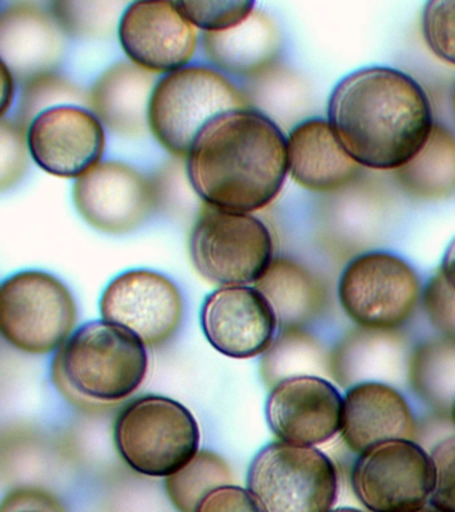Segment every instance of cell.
Instances as JSON below:
<instances>
[{
    "instance_id": "6da1fadb",
    "label": "cell",
    "mask_w": 455,
    "mask_h": 512,
    "mask_svg": "<svg viewBox=\"0 0 455 512\" xmlns=\"http://www.w3.org/2000/svg\"><path fill=\"white\" fill-rule=\"evenodd\" d=\"M331 130L361 167L397 171L409 163L435 126L421 84L390 67L351 72L327 104Z\"/></svg>"
},
{
    "instance_id": "7a4b0ae2",
    "label": "cell",
    "mask_w": 455,
    "mask_h": 512,
    "mask_svg": "<svg viewBox=\"0 0 455 512\" xmlns=\"http://www.w3.org/2000/svg\"><path fill=\"white\" fill-rule=\"evenodd\" d=\"M186 170L207 206L250 214L270 206L281 192L289 174L287 140L261 112H225L195 139Z\"/></svg>"
},
{
    "instance_id": "3957f363",
    "label": "cell",
    "mask_w": 455,
    "mask_h": 512,
    "mask_svg": "<svg viewBox=\"0 0 455 512\" xmlns=\"http://www.w3.org/2000/svg\"><path fill=\"white\" fill-rule=\"evenodd\" d=\"M149 370L145 344L117 324L95 320L70 336L53 360V380L74 406L99 410L141 387Z\"/></svg>"
},
{
    "instance_id": "277c9868",
    "label": "cell",
    "mask_w": 455,
    "mask_h": 512,
    "mask_svg": "<svg viewBox=\"0 0 455 512\" xmlns=\"http://www.w3.org/2000/svg\"><path fill=\"white\" fill-rule=\"evenodd\" d=\"M114 439L119 455L134 471L167 478L198 454L201 431L193 412L182 403L147 395L123 408Z\"/></svg>"
},
{
    "instance_id": "5b68a950",
    "label": "cell",
    "mask_w": 455,
    "mask_h": 512,
    "mask_svg": "<svg viewBox=\"0 0 455 512\" xmlns=\"http://www.w3.org/2000/svg\"><path fill=\"white\" fill-rule=\"evenodd\" d=\"M249 107L245 94L219 72L185 67L167 74L155 86L149 127L167 151L185 158L207 123L225 112Z\"/></svg>"
},
{
    "instance_id": "8992f818",
    "label": "cell",
    "mask_w": 455,
    "mask_h": 512,
    "mask_svg": "<svg viewBox=\"0 0 455 512\" xmlns=\"http://www.w3.org/2000/svg\"><path fill=\"white\" fill-rule=\"evenodd\" d=\"M195 270L222 287L257 283L274 260L273 236L257 216L202 207L190 234Z\"/></svg>"
},
{
    "instance_id": "52a82bcc",
    "label": "cell",
    "mask_w": 455,
    "mask_h": 512,
    "mask_svg": "<svg viewBox=\"0 0 455 512\" xmlns=\"http://www.w3.org/2000/svg\"><path fill=\"white\" fill-rule=\"evenodd\" d=\"M247 488L263 512H331L339 475L325 452L279 440L255 456Z\"/></svg>"
},
{
    "instance_id": "ba28073f",
    "label": "cell",
    "mask_w": 455,
    "mask_h": 512,
    "mask_svg": "<svg viewBox=\"0 0 455 512\" xmlns=\"http://www.w3.org/2000/svg\"><path fill=\"white\" fill-rule=\"evenodd\" d=\"M77 318L69 288L47 272H18L0 287V331L25 354L45 355L61 348Z\"/></svg>"
},
{
    "instance_id": "9c48e42d",
    "label": "cell",
    "mask_w": 455,
    "mask_h": 512,
    "mask_svg": "<svg viewBox=\"0 0 455 512\" xmlns=\"http://www.w3.org/2000/svg\"><path fill=\"white\" fill-rule=\"evenodd\" d=\"M421 279L401 256L371 251L347 264L338 284L339 303L366 331H394L409 322L422 299Z\"/></svg>"
},
{
    "instance_id": "30bf717a",
    "label": "cell",
    "mask_w": 455,
    "mask_h": 512,
    "mask_svg": "<svg viewBox=\"0 0 455 512\" xmlns=\"http://www.w3.org/2000/svg\"><path fill=\"white\" fill-rule=\"evenodd\" d=\"M351 486L370 512H414L431 498L433 462L414 440H389L358 455Z\"/></svg>"
},
{
    "instance_id": "8fae6325",
    "label": "cell",
    "mask_w": 455,
    "mask_h": 512,
    "mask_svg": "<svg viewBox=\"0 0 455 512\" xmlns=\"http://www.w3.org/2000/svg\"><path fill=\"white\" fill-rule=\"evenodd\" d=\"M103 320L133 332L146 347L170 342L181 327L183 299L165 275L133 270L117 276L101 299Z\"/></svg>"
},
{
    "instance_id": "7c38bea8",
    "label": "cell",
    "mask_w": 455,
    "mask_h": 512,
    "mask_svg": "<svg viewBox=\"0 0 455 512\" xmlns=\"http://www.w3.org/2000/svg\"><path fill=\"white\" fill-rule=\"evenodd\" d=\"M82 218L106 234L121 235L141 226L158 206L157 188L134 167L107 160L74 184Z\"/></svg>"
},
{
    "instance_id": "4fadbf2b",
    "label": "cell",
    "mask_w": 455,
    "mask_h": 512,
    "mask_svg": "<svg viewBox=\"0 0 455 512\" xmlns=\"http://www.w3.org/2000/svg\"><path fill=\"white\" fill-rule=\"evenodd\" d=\"M343 395L318 375L275 384L266 402L267 423L281 442L315 447L341 434Z\"/></svg>"
},
{
    "instance_id": "5bb4252c",
    "label": "cell",
    "mask_w": 455,
    "mask_h": 512,
    "mask_svg": "<svg viewBox=\"0 0 455 512\" xmlns=\"http://www.w3.org/2000/svg\"><path fill=\"white\" fill-rule=\"evenodd\" d=\"M35 163L58 178H81L101 163L106 134L85 108L57 106L43 111L27 130Z\"/></svg>"
},
{
    "instance_id": "9a60e30c",
    "label": "cell",
    "mask_w": 455,
    "mask_h": 512,
    "mask_svg": "<svg viewBox=\"0 0 455 512\" xmlns=\"http://www.w3.org/2000/svg\"><path fill=\"white\" fill-rule=\"evenodd\" d=\"M119 40L131 63L153 74H171L193 59L198 35L177 3L145 0L123 11Z\"/></svg>"
},
{
    "instance_id": "2e32d148",
    "label": "cell",
    "mask_w": 455,
    "mask_h": 512,
    "mask_svg": "<svg viewBox=\"0 0 455 512\" xmlns=\"http://www.w3.org/2000/svg\"><path fill=\"white\" fill-rule=\"evenodd\" d=\"M201 324L207 342L233 359L266 354L279 326L269 300L257 288L247 286L211 292L202 306Z\"/></svg>"
},
{
    "instance_id": "e0dca14e",
    "label": "cell",
    "mask_w": 455,
    "mask_h": 512,
    "mask_svg": "<svg viewBox=\"0 0 455 512\" xmlns=\"http://www.w3.org/2000/svg\"><path fill=\"white\" fill-rule=\"evenodd\" d=\"M415 436L417 423L410 404L390 384L369 380L354 384L343 395L341 438L355 454Z\"/></svg>"
},
{
    "instance_id": "ac0fdd59",
    "label": "cell",
    "mask_w": 455,
    "mask_h": 512,
    "mask_svg": "<svg viewBox=\"0 0 455 512\" xmlns=\"http://www.w3.org/2000/svg\"><path fill=\"white\" fill-rule=\"evenodd\" d=\"M62 30L51 12L30 2L10 3L0 14V56L17 78L50 74L63 56Z\"/></svg>"
},
{
    "instance_id": "d6986e66",
    "label": "cell",
    "mask_w": 455,
    "mask_h": 512,
    "mask_svg": "<svg viewBox=\"0 0 455 512\" xmlns=\"http://www.w3.org/2000/svg\"><path fill=\"white\" fill-rule=\"evenodd\" d=\"M287 156L291 178L313 192L337 191L362 171L323 119L305 120L290 132Z\"/></svg>"
},
{
    "instance_id": "ffe728a7",
    "label": "cell",
    "mask_w": 455,
    "mask_h": 512,
    "mask_svg": "<svg viewBox=\"0 0 455 512\" xmlns=\"http://www.w3.org/2000/svg\"><path fill=\"white\" fill-rule=\"evenodd\" d=\"M153 72L134 63L121 62L107 68L91 88L89 103L99 122L115 134L139 136L149 127Z\"/></svg>"
},
{
    "instance_id": "44dd1931",
    "label": "cell",
    "mask_w": 455,
    "mask_h": 512,
    "mask_svg": "<svg viewBox=\"0 0 455 512\" xmlns=\"http://www.w3.org/2000/svg\"><path fill=\"white\" fill-rule=\"evenodd\" d=\"M203 48L219 70L251 79L271 68L279 51V34L266 12L254 10L231 30L206 32Z\"/></svg>"
},
{
    "instance_id": "7402d4cb",
    "label": "cell",
    "mask_w": 455,
    "mask_h": 512,
    "mask_svg": "<svg viewBox=\"0 0 455 512\" xmlns=\"http://www.w3.org/2000/svg\"><path fill=\"white\" fill-rule=\"evenodd\" d=\"M255 288L269 300L282 328H299L321 310L323 288L309 270L293 259L274 258Z\"/></svg>"
},
{
    "instance_id": "603a6c76",
    "label": "cell",
    "mask_w": 455,
    "mask_h": 512,
    "mask_svg": "<svg viewBox=\"0 0 455 512\" xmlns=\"http://www.w3.org/2000/svg\"><path fill=\"white\" fill-rule=\"evenodd\" d=\"M402 190L417 199H442L455 192V136L435 124L422 150L395 171Z\"/></svg>"
},
{
    "instance_id": "cb8c5ba5",
    "label": "cell",
    "mask_w": 455,
    "mask_h": 512,
    "mask_svg": "<svg viewBox=\"0 0 455 512\" xmlns=\"http://www.w3.org/2000/svg\"><path fill=\"white\" fill-rule=\"evenodd\" d=\"M233 482V472L222 456L210 450H199L185 467L167 476L165 488L179 512H195L211 491Z\"/></svg>"
},
{
    "instance_id": "d4e9b609",
    "label": "cell",
    "mask_w": 455,
    "mask_h": 512,
    "mask_svg": "<svg viewBox=\"0 0 455 512\" xmlns=\"http://www.w3.org/2000/svg\"><path fill=\"white\" fill-rule=\"evenodd\" d=\"M321 363V350L309 335L301 328H283L263 358L262 378L274 387L293 376L314 375Z\"/></svg>"
},
{
    "instance_id": "484cf974",
    "label": "cell",
    "mask_w": 455,
    "mask_h": 512,
    "mask_svg": "<svg viewBox=\"0 0 455 512\" xmlns=\"http://www.w3.org/2000/svg\"><path fill=\"white\" fill-rule=\"evenodd\" d=\"M51 15L65 34L73 36L109 35L125 3L122 2H54Z\"/></svg>"
},
{
    "instance_id": "4316f807",
    "label": "cell",
    "mask_w": 455,
    "mask_h": 512,
    "mask_svg": "<svg viewBox=\"0 0 455 512\" xmlns=\"http://www.w3.org/2000/svg\"><path fill=\"white\" fill-rule=\"evenodd\" d=\"M177 7L194 27L207 32H221L245 22L255 10V3L249 0H203L177 2Z\"/></svg>"
},
{
    "instance_id": "83f0119b",
    "label": "cell",
    "mask_w": 455,
    "mask_h": 512,
    "mask_svg": "<svg viewBox=\"0 0 455 512\" xmlns=\"http://www.w3.org/2000/svg\"><path fill=\"white\" fill-rule=\"evenodd\" d=\"M423 39L438 59L455 66V0H431L423 8Z\"/></svg>"
},
{
    "instance_id": "f1b7e54d",
    "label": "cell",
    "mask_w": 455,
    "mask_h": 512,
    "mask_svg": "<svg viewBox=\"0 0 455 512\" xmlns=\"http://www.w3.org/2000/svg\"><path fill=\"white\" fill-rule=\"evenodd\" d=\"M83 94L74 84L54 74L38 76L27 82L25 94L21 100V123L26 126L31 119L37 118L43 111L53 108L55 102H77Z\"/></svg>"
},
{
    "instance_id": "f546056e",
    "label": "cell",
    "mask_w": 455,
    "mask_h": 512,
    "mask_svg": "<svg viewBox=\"0 0 455 512\" xmlns=\"http://www.w3.org/2000/svg\"><path fill=\"white\" fill-rule=\"evenodd\" d=\"M27 132L6 118L0 123V188L6 191L21 180L27 167Z\"/></svg>"
},
{
    "instance_id": "4dcf8cb0",
    "label": "cell",
    "mask_w": 455,
    "mask_h": 512,
    "mask_svg": "<svg viewBox=\"0 0 455 512\" xmlns=\"http://www.w3.org/2000/svg\"><path fill=\"white\" fill-rule=\"evenodd\" d=\"M430 456L434 466L431 506L445 512H455V438L439 442Z\"/></svg>"
},
{
    "instance_id": "1f68e13d",
    "label": "cell",
    "mask_w": 455,
    "mask_h": 512,
    "mask_svg": "<svg viewBox=\"0 0 455 512\" xmlns=\"http://www.w3.org/2000/svg\"><path fill=\"white\" fill-rule=\"evenodd\" d=\"M422 304L431 324L443 334L455 338V292L441 272L423 288Z\"/></svg>"
},
{
    "instance_id": "d6a6232c",
    "label": "cell",
    "mask_w": 455,
    "mask_h": 512,
    "mask_svg": "<svg viewBox=\"0 0 455 512\" xmlns=\"http://www.w3.org/2000/svg\"><path fill=\"white\" fill-rule=\"evenodd\" d=\"M195 512H263L249 490L234 486H223L211 491L199 503Z\"/></svg>"
},
{
    "instance_id": "836d02e7",
    "label": "cell",
    "mask_w": 455,
    "mask_h": 512,
    "mask_svg": "<svg viewBox=\"0 0 455 512\" xmlns=\"http://www.w3.org/2000/svg\"><path fill=\"white\" fill-rule=\"evenodd\" d=\"M2 512H65L58 500L46 491L21 488L13 491L2 504Z\"/></svg>"
},
{
    "instance_id": "e575fe53",
    "label": "cell",
    "mask_w": 455,
    "mask_h": 512,
    "mask_svg": "<svg viewBox=\"0 0 455 512\" xmlns=\"http://www.w3.org/2000/svg\"><path fill=\"white\" fill-rule=\"evenodd\" d=\"M439 272L455 292V238L451 240L449 247L443 254L441 271Z\"/></svg>"
},
{
    "instance_id": "d590c367",
    "label": "cell",
    "mask_w": 455,
    "mask_h": 512,
    "mask_svg": "<svg viewBox=\"0 0 455 512\" xmlns=\"http://www.w3.org/2000/svg\"><path fill=\"white\" fill-rule=\"evenodd\" d=\"M2 84V118H5L14 99V75L5 64H2Z\"/></svg>"
},
{
    "instance_id": "8d00e7d4",
    "label": "cell",
    "mask_w": 455,
    "mask_h": 512,
    "mask_svg": "<svg viewBox=\"0 0 455 512\" xmlns=\"http://www.w3.org/2000/svg\"><path fill=\"white\" fill-rule=\"evenodd\" d=\"M414 512H445V511L439 510V508L434 507V506H429V507L425 506V507L419 508V510L414 511Z\"/></svg>"
},
{
    "instance_id": "74e56055",
    "label": "cell",
    "mask_w": 455,
    "mask_h": 512,
    "mask_svg": "<svg viewBox=\"0 0 455 512\" xmlns=\"http://www.w3.org/2000/svg\"><path fill=\"white\" fill-rule=\"evenodd\" d=\"M331 512H363V511L357 510V508L341 507V508H335V510H333Z\"/></svg>"
},
{
    "instance_id": "f35d334b",
    "label": "cell",
    "mask_w": 455,
    "mask_h": 512,
    "mask_svg": "<svg viewBox=\"0 0 455 512\" xmlns=\"http://www.w3.org/2000/svg\"><path fill=\"white\" fill-rule=\"evenodd\" d=\"M451 107H453V114L455 118V84L453 88V92H451Z\"/></svg>"
},
{
    "instance_id": "ab89813d",
    "label": "cell",
    "mask_w": 455,
    "mask_h": 512,
    "mask_svg": "<svg viewBox=\"0 0 455 512\" xmlns=\"http://www.w3.org/2000/svg\"><path fill=\"white\" fill-rule=\"evenodd\" d=\"M451 420H453L455 426V398L453 400V404H451Z\"/></svg>"
}]
</instances>
